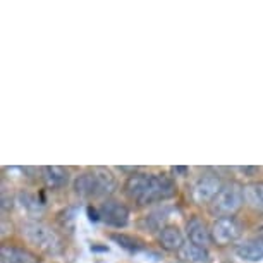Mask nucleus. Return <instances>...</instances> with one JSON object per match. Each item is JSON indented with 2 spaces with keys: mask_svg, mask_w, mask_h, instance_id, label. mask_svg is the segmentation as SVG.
<instances>
[{
  "mask_svg": "<svg viewBox=\"0 0 263 263\" xmlns=\"http://www.w3.org/2000/svg\"><path fill=\"white\" fill-rule=\"evenodd\" d=\"M258 239H261V241H263V227L260 229V237H258Z\"/></svg>",
  "mask_w": 263,
  "mask_h": 263,
  "instance_id": "18",
  "label": "nucleus"
},
{
  "mask_svg": "<svg viewBox=\"0 0 263 263\" xmlns=\"http://www.w3.org/2000/svg\"><path fill=\"white\" fill-rule=\"evenodd\" d=\"M158 245L165 251H181V248L186 245L184 234L177 226H163L158 232Z\"/></svg>",
  "mask_w": 263,
  "mask_h": 263,
  "instance_id": "10",
  "label": "nucleus"
},
{
  "mask_svg": "<svg viewBox=\"0 0 263 263\" xmlns=\"http://www.w3.org/2000/svg\"><path fill=\"white\" fill-rule=\"evenodd\" d=\"M222 181L217 174H212V172H205L201 174L200 177L195 181L193 184V190H191V195H193V200L196 203H208V201H213L215 196L220 193L222 190Z\"/></svg>",
  "mask_w": 263,
  "mask_h": 263,
  "instance_id": "5",
  "label": "nucleus"
},
{
  "mask_svg": "<svg viewBox=\"0 0 263 263\" xmlns=\"http://www.w3.org/2000/svg\"><path fill=\"white\" fill-rule=\"evenodd\" d=\"M110 239L116 241L119 248H122V250H126L129 253H138L143 248L141 241H138L136 237L127 236V234H112Z\"/></svg>",
  "mask_w": 263,
  "mask_h": 263,
  "instance_id": "16",
  "label": "nucleus"
},
{
  "mask_svg": "<svg viewBox=\"0 0 263 263\" xmlns=\"http://www.w3.org/2000/svg\"><path fill=\"white\" fill-rule=\"evenodd\" d=\"M181 260L187 263H210V253L206 248L196 246L193 242H186L179 251Z\"/></svg>",
  "mask_w": 263,
  "mask_h": 263,
  "instance_id": "13",
  "label": "nucleus"
},
{
  "mask_svg": "<svg viewBox=\"0 0 263 263\" xmlns=\"http://www.w3.org/2000/svg\"><path fill=\"white\" fill-rule=\"evenodd\" d=\"M234 256L242 263H263V241L250 239L234 248Z\"/></svg>",
  "mask_w": 263,
  "mask_h": 263,
  "instance_id": "9",
  "label": "nucleus"
},
{
  "mask_svg": "<svg viewBox=\"0 0 263 263\" xmlns=\"http://www.w3.org/2000/svg\"><path fill=\"white\" fill-rule=\"evenodd\" d=\"M16 203L23 212L29 213V215H38V213H42L43 208H45V203L40 200L36 195L28 193V191L19 193V195L16 196Z\"/></svg>",
  "mask_w": 263,
  "mask_h": 263,
  "instance_id": "14",
  "label": "nucleus"
},
{
  "mask_svg": "<svg viewBox=\"0 0 263 263\" xmlns=\"http://www.w3.org/2000/svg\"><path fill=\"white\" fill-rule=\"evenodd\" d=\"M168 215V210H157V212H152L150 215H146L145 218L141 220V227H145V229H157V227H160L162 220H165ZM162 229V227H160Z\"/></svg>",
  "mask_w": 263,
  "mask_h": 263,
  "instance_id": "17",
  "label": "nucleus"
},
{
  "mask_svg": "<svg viewBox=\"0 0 263 263\" xmlns=\"http://www.w3.org/2000/svg\"><path fill=\"white\" fill-rule=\"evenodd\" d=\"M242 234V227L234 217H218L212 226V239L218 246L236 242Z\"/></svg>",
  "mask_w": 263,
  "mask_h": 263,
  "instance_id": "6",
  "label": "nucleus"
},
{
  "mask_svg": "<svg viewBox=\"0 0 263 263\" xmlns=\"http://www.w3.org/2000/svg\"><path fill=\"white\" fill-rule=\"evenodd\" d=\"M245 196H242V187H239L236 182L222 186L220 193L212 201V213L218 217H232L241 208Z\"/></svg>",
  "mask_w": 263,
  "mask_h": 263,
  "instance_id": "4",
  "label": "nucleus"
},
{
  "mask_svg": "<svg viewBox=\"0 0 263 263\" xmlns=\"http://www.w3.org/2000/svg\"><path fill=\"white\" fill-rule=\"evenodd\" d=\"M245 203L255 210L263 212V182H250L242 187Z\"/></svg>",
  "mask_w": 263,
  "mask_h": 263,
  "instance_id": "15",
  "label": "nucleus"
},
{
  "mask_svg": "<svg viewBox=\"0 0 263 263\" xmlns=\"http://www.w3.org/2000/svg\"><path fill=\"white\" fill-rule=\"evenodd\" d=\"M42 176H43V181L48 187L52 190H57V187H64L69 182V171L64 167H57V165H52V167H43L42 171Z\"/></svg>",
  "mask_w": 263,
  "mask_h": 263,
  "instance_id": "12",
  "label": "nucleus"
},
{
  "mask_svg": "<svg viewBox=\"0 0 263 263\" xmlns=\"http://www.w3.org/2000/svg\"><path fill=\"white\" fill-rule=\"evenodd\" d=\"M21 234L29 245H33L34 248L45 253H57L61 250V239H59L57 232L50 226L43 224V222H24L21 226Z\"/></svg>",
  "mask_w": 263,
  "mask_h": 263,
  "instance_id": "3",
  "label": "nucleus"
},
{
  "mask_svg": "<svg viewBox=\"0 0 263 263\" xmlns=\"http://www.w3.org/2000/svg\"><path fill=\"white\" fill-rule=\"evenodd\" d=\"M98 213L103 224L116 227V229H122L129 224V208L121 201L105 200L98 206Z\"/></svg>",
  "mask_w": 263,
  "mask_h": 263,
  "instance_id": "7",
  "label": "nucleus"
},
{
  "mask_svg": "<svg viewBox=\"0 0 263 263\" xmlns=\"http://www.w3.org/2000/svg\"><path fill=\"white\" fill-rule=\"evenodd\" d=\"M0 263H38V258L24 248L4 245L0 251Z\"/></svg>",
  "mask_w": 263,
  "mask_h": 263,
  "instance_id": "11",
  "label": "nucleus"
},
{
  "mask_svg": "<svg viewBox=\"0 0 263 263\" xmlns=\"http://www.w3.org/2000/svg\"><path fill=\"white\" fill-rule=\"evenodd\" d=\"M186 234L190 242H193V245H196V246H201V248H208V245L213 241L212 229H208V226L198 217H193L191 220H187Z\"/></svg>",
  "mask_w": 263,
  "mask_h": 263,
  "instance_id": "8",
  "label": "nucleus"
},
{
  "mask_svg": "<svg viewBox=\"0 0 263 263\" xmlns=\"http://www.w3.org/2000/svg\"><path fill=\"white\" fill-rule=\"evenodd\" d=\"M124 193L138 205L162 203L176 196L177 186L171 176L153 172H133L124 182Z\"/></svg>",
  "mask_w": 263,
  "mask_h": 263,
  "instance_id": "1",
  "label": "nucleus"
},
{
  "mask_svg": "<svg viewBox=\"0 0 263 263\" xmlns=\"http://www.w3.org/2000/svg\"><path fill=\"white\" fill-rule=\"evenodd\" d=\"M117 187L116 176L103 167L88 168L74 179V191L81 198H105Z\"/></svg>",
  "mask_w": 263,
  "mask_h": 263,
  "instance_id": "2",
  "label": "nucleus"
}]
</instances>
